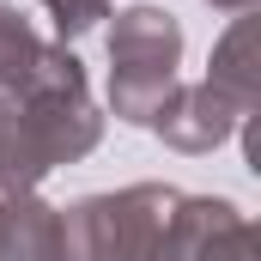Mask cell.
Segmentation results:
<instances>
[{"label": "cell", "mask_w": 261, "mask_h": 261, "mask_svg": "<svg viewBox=\"0 0 261 261\" xmlns=\"http://www.w3.org/2000/svg\"><path fill=\"white\" fill-rule=\"evenodd\" d=\"M103 116L85 91V67L67 43H49L24 85L0 91V195H31L55 164L85 158Z\"/></svg>", "instance_id": "cell-1"}, {"label": "cell", "mask_w": 261, "mask_h": 261, "mask_svg": "<svg viewBox=\"0 0 261 261\" xmlns=\"http://www.w3.org/2000/svg\"><path fill=\"white\" fill-rule=\"evenodd\" d=\"M176 189L134 182L122 195H85L61 213V261H152L176 213Z\"/></svg>", "instance_id": "cell-2"}, {"label": "cell", "mask_w": 261, "mask_h": 261, "mask_svg": "<svg viewBox=\"0 0 261 261\" xmlns=\"http://www.w3.org/2000/svg\"><path fill=\"white\" fill-rule=\"evenodd\" d=\"M176 61H182V24L158 6H128L116 12L110 31V103L116 116L146 128L152 110L164 103V91L176 85Z\"/></svg>", "instance_id": "cell-3"}, {"label": "cell", "mask_w": 261, "mask_h": 261, "mask_svg": "<svg viewBox=\"0 0 261 261\" xmlns=\"http://www.w3.org/2000/svg\"><path fill=\"white\" fill-rule=\"evenodd\" d=\"M152 261H255V225L231 200H176Z\"/></svg>", "instance_id": "cell-4"}, {"label": "cell", "mask_w": 261, "mask_h": 261, "mask_svg": "<svg viewBox=\"0 0 261 261\" xmlns=\"http://www.w3.org/2000/svg\"><path fill=\"white\" fill-rule=\"evenodd\" d=\"M237 122H243V116H237V110L200 79V85H170L146 128L158 134L164 146H176V152H213L219 140L237 134Z\"/></svg>", "instance_id": "cell-5"}, {"label": "cell", "mask_w": 261, "mask_h": 261, "mask_svg": "<svg viewBox=\"0 0 261 261\" xmlns=\"http://www.w3.org/2000/svg\"><path fill=\"white\" fill-rule=\"evenodd\" d=\"M0 261H61V213L37 195H0Z\"/></svg>", "instance_id": "cell-6"}, {"label": "cell", "mask_w": 261, "mask_h": 261, "mask_svg": "<svg viewBox=\"0 0 261 261\" xmlns=\"http://www.w3.org/2000/svg\"><path fill=\"white\" fill-rule=\"evenodd\" d=\"M249 18H237L231 31H225V43L213 49V73H206V85L237 110V116H249L255 110V67H249Z\"/></svg>", "instance_id": "cell-7"}, {"label": "cell", "mask_w": 261, "mask_h": 261, "mask_svg": "<svg viewBox=\"0 0 261 261\" xmlns=\"http://www.w3.org/2000/svg\"><path fill=\"white\" fill-rule=\"evenodd\" d=\"M49 43L37 37V24L18 12V6H0V91H12V85H24V73L37 67Z\"/></svg>", "instance_id": "cell-8"}, {"label": "cell", "mask_w": 261, "mask_h": 261, "mask_svg": "<svg viewBox=\"0 0 261 261\" xmlns=\"http://www.w3.org/2000/svg\"><path fill=\"white\" fill-rule=\"evenodd\" d=\"M43 12L55 24V43H67V37H85L97 18H110V0H43Z\"/></svg>", "instance_id": "cell-9"}, {"label": "cell", "mask_w": 261, "mask_h": 261, "mask_svg": "<svg viewBox=\"0 0 261 261\" xmlns=\"http://www.w3.org/2000/svg\"><path fill=\"white\" fill-rule=\"evenodd\" d=\"M213 6H231V12H249V0H213Z\"/></svg>", "instance_id": "cell-10"}]
</instances>
